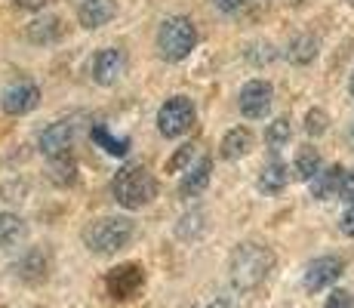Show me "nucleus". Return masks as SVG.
I'll list each match as a JSON object with an SVG mask.
<instances>
[{"label":"nucleus","mask_w":354,"mask_h":308,"mask_svg":"<svg viewBox=\"0 0 354 308\" xmlns=\"http://www.w3.org/2000/svg\"><path fill=\"white\" fill-rule=\"evenodd\" d=\"M203 231H207V213H203V210H197V207L176 222V235H179L182 241H197Z\"/></svg>","instance_id":"obj_25"},{"label":"nucleus","mask_w":354,"mask_h":308,"mask_svg":"<svg viewBox=\"0 0 354 308\" xmlns=\"http://www.w3.org/2000/svg\"><path fill=\"white\" fill-rule=\"evenodd\" d=\"M154 46H158V56L163 62H182L194 53L197 46V25L192 22V16H167L158 25L154 34Z\"/></svg>","instance_id":"obj_4"},{"label":"nucleus","mask_w":354,"mask_h":308,"mask_svg":"<svg viewBox=\"0 0 354 308\" xmlns=\"http://www.w3.org/2000/svg\"><path fill=\"white\" fill-rule=\"evenodd\" d=\"M111 197L124 210H142L158 197V179L145 163H124L111 179Z\"/></svg>","instance_id":"obj_2"},{"label":"nucleus","mask_w":354,"mask_h":308,"mask_svg":"<svg viewBox=\"0 0 354 308\" xmlns=\"http://www.w3.org/2000/svg\"><path fill=\"white\" fill-rule=\"evenodd\" d=\"M46 3H50V0H16L19 10H44Z\"/></svg>","instance_id":"obj_33"},{"label":"nucleus","mask_w":354,"mask_h":308,"mask_svg":"<svg viewBox=\"0 0 354 308\" xmlns=\"http://www.w3.org/2000/svg\"><path fill=\"white\" fill-rule=\"evenodd\" d=\"M77 129H80L77 118L53 120L50 127L40 133V139H37L44 157H50V161H56V157H68V152H71L74 142H77Z\"/></svg>","instance_id":"obj_8"},{"label":"nucleus","mask_w":354,"mask_h":308,"mask_svg":"<svg viewBox=\"0 0 354 308\" xmlns=\"http://www.w3.org/2000/svg\"><path fill=\"white\" fill-rule=\"evenodd\" d=\"M37 105H40V87L31 84V80H12V84L0 93V108H3V114H10V118L31 114Z\"/></svg>","instance_id":"obj_11"},{"label":"nucleus","mask_w":354,"mask_h":308,"mask_svg":"<svg viewBox=\"0 0 354 308\" xmlns=\"http://www.w3.org/2000/svg\"><path fill=\"white\" fill-rule=\"evenodd\" d=\"M114 12H118L114 0H84V3L77 6V22H80V28H86V31H99L111 22Z\"/></svg>","instance_id":"obj_13"},{"label":"nucleus","mask_w":354,"mask_h":308,"mask_svg":"<svg viewBox=\"0 0 354 308\" xmlns=\"http://www.w3.org/2000/svg\"><path fill=\"white\" fill-rule=\"evenodd\" d=\"M133 235H136L133 219L99 216V219H93V222L84 225L80 241H84V246L93 253V256H114V253H120L124 246H129Z\"/></svg>","instance_id":"obj_3"},{"label":"nucleus","mask_w":354,"mask_h":308,"mask_svg":"<svg viewBox=\"0 0 354 308\" xmlns=\"http://www.w3.org/2000/svg\"><path fill=\"white\" fill-rule=\"evenodd\" d=\"M243 56H247L250 65H268V62H274L277 59V50L268 44V40H256V44H250L247 50H243Z\"/></svg>","instance_id":"obj_27"},{"label":"nucleus","mask_w":354,"mask_h":308,"mask_svg":"<svg viewBox=\"0 0 354 308\" xmlns=\"http://www.w3.org/2000/svg\"><path fill=\"white\" fill-rule=\"evenodd\" d=\"M290 176H292V167H287L281 157H271V161L259 170L256 188L262 191V194H281V191L290 185Z\"/></svg>","instance_id":"obj_14"},{"label":"nucleus","mask_w":354,"mask_h":308,"mask_svg":"<svg viewBox=\"0 0 354 308\" xmlns=\"http://www.w3.org/2000/svg\"><path fill=\"white\" fill-rule=\"evenodd\" d=\"M348 93H351V99H354V71H351V78H348Z\"/></svg>","instance_id":"obj_35"},{"label":"nucleus","mask_w":354,"mask_h":308,"mask_svg":"<svg viewBox=\"0 0 354 308\" xmlns=\"http://www.w3.org/2000/svg\"><path fill=\"white\" fill-rule=\"evenodd\" d=\"M321 170H324V157L315 145H302L296 152V157H292V176H296L299 182H311Z\"/></svg>","instance_id":"obj_20"},{"label":"nucleus","mask_w":354,"mask_h":308,"mask_svg":"<svg viewBox=\"0 0 354 308\" xmlns=\"http://www.w3.org/2000/svg\"><path fill=\"white\" fill-rule=\"evenodd\" d=\"M342 176H345V167L339 163H330L324 167L315 179L308 182V191L315 201H330V197H339V185H342Z\"/></svg>","instance_id":"obj_16"},{"label":"nucleus","mask_w":354,"mask_h":308,"mask_svg":"<svg viewBox=\"0 0 354 308\" xmlns=\"http://www.w3.org/2000/svg\"><path fill=\"white\" fill-rule=\"evenodd\" d=\"M339 201H345L348 207L354 203V167H351V170H345L342 185H339Z\"/></svg>","instance_id":"obj_30"},{"label":"nucleus","mask_w":354,"mask_h":308,"mask_svg":"<svg viewBox=\"0 0 354 308\" xmlns=\"http://www.w3.org/2000/svg\"><path fill=\"white\" fill-rule=\"evenodd\" d=\"M348 3H354V0H348Z\"/></svg>","instance_id":"obj_37"},{"label":"nucleus","mask_w":354,"mask_h":308,"mask_svg":"<svg viewBox=\"0 0 354 308\" xmlns=\"http://www.w3.org/2000/svg\"><path fill=\"white\" fill-rule=\"evenodd\" d=\"M28 241V222L19 213L3 210L0 213V250H16Z\"/></svg>","instance_id":"obj_18"},{"label":"nucleus","mask_w":354,"mask_h":308,"mask_svg":"<svg viewBox=\"0 0 354 308\" xmlns=\"http://www.w3.org/2000/svg\"><path fill=\"white\" fill-rule=\"evenodd\" d=\"M192 157H194V145H182L179 152L167 161V173H185L192 167Z\"/></svg>","instance_id":"obj_28"},{"label":"nucleus","mask_w":354,"mask_h":308,"mask_svg":"<svg viewBox=\"0 0 354 308\" xmlns=\"http://www.w3.org/2000/svg\"><path fill=\"white\" fill-rule=\"evenodd\" d=\"M28 40L31 44H37V46H50V44H56V40H62V34H65V22L59 16H37V19H31L28 22Z\"/></svg>","instance_id":"obj_17"},{"label":"nucleus","mask_w":354,"mask_h":308,"mask_svg":"<svg viewBox=\"0 0 354 308\" xmlns=\"http://www.w3.org/2000/svg\"><path fill=\"white\" fill-rule=\"evenodd\" d=\"M274 271V250L262 241H243L228 256V278L231 287L241 293H250L262 287Z\"/></svg>","instance_id":"obj_1"},{"label":"nucleus","mask_w":354,"mask_h":308,"mask_svg":"<svg viewBox=\"0 0 354 308\" xmlns=\"http://www.w3.org/2000/svg\"><path fill=\"white\" fill-rule=\"evenodd\" d=\"M127 74V53L120 46H102L90 62V78L99 87H114Z\"/></svg>","instance_id":"obj_10"},{"label":"nucleus","mask_w":354,"mask_h":308,"mask_svg":"<svg viewBox=\"0 0 354 308\" xmlns=\"http://www.w3.org/2000/svg\"><path fill=\"white\" fill-rule=\"evenodd\" d=\"M207 308H231V299H228V296H219L216 302H209Z\"/></svg>","instance_id":"obj_34"},{"label":"nucleus","mask_w":354,"mask_h":308,"mask_svg":"<svg viewBox=\"0 0 354 308\" xmlns=\"http://www.w3.org/2000/svg\"><path fill=\"white\" fill-rule=\"evenodd\" d=\"M50 179H53V185H59V188H71V185L77 182V161H74L71 154L50 161Z\"/></svg>","instance_id":"obj_24"},{"label":"nucleus","mask_w":354,"mask_h":308,"mask_svg":"<svg viewBox=\"0 0 354 308\" xmlns=\"http://www.w3.org/2000/svg\"><path fill=\"white\" fill-rule=\"evenodd\" d=\"M292 139V120L287 118V114H281V118H274L268 123V129H265V145L271 148V152H283V148L290 145Z\"/></svg>","instance_id":"obj_23"},{"label":"nucleus","mask_w":354,"mask_h":308,"mask_svg":"<svg viewBox=\"0 0 354 308\" xmlns=\"http://www.w3.org/2000/svg\"><path fill=\"white\" fill-rule=\"evenodd\" d=\"M271 105H274V87L262 78L247 80V84L241 87V93H237V108H241V114L247 120L268 118Z\"/></svg>","instance_id":"obj_7"},{"label":"nucleus","mask_w":354,"mask_h":308,"mask_svg":"<svg viewBox=\"0 0 354 308\" xmlns=\"http://www.w3.org/2000/svg\"><path fill=\"white\" fill-rule=\"evenodd\" d=\"M317 50H321V40L315 34H296V37L287 44L283 56H287L292 65H311L317 59Z\"/></svg>","instance_id":"obj_21"},{"label":"nucleus","mask_w":354,"mask_h":308,"mask_svg":"<svg viewBox=\"0 0 354 308\" xmlns=\"http://www.w3.org/2000/svg\"><path fill=\"white\" fill-rule=\"evenodd\" d=\"M213 6L219 12H225V16H231V12H241L243 6H247V0H213Z\"/></svg>","instance_id":"obj_31"},{"label":"nucleus","mask_w":354,"mask_h":308,"mask_svg":"<svg viewBox=\"0 0 354 308\" xmlns=\"http://www.w3.org/2000/svg\"><path fill=\"white\" fill-rule=\"evenodd\" d=\"M197 120V105L192 96H169L167 102L158 108V118H154V123H158V133L167 136V139H179V136H185L188 129L194 127Z\"/></svg>","instance_id":"obj_5"},{"label":"nucleus","mask_w":354,"mask_h":308,"mask_svg":"<svg viewBox=\"0 0 354 308\" xmlns=\"http://www.w3.org/2000/svg\"><path fill=\"white\" fill-rule=\"evenodd\" d=\"M145 287V269L142 262H120L105 275V290L114 302H127Z\"/></svg>","instance_id":"obj_6"},{"label":"nucleus","mask_w":354,"mask_h":308,"mask_svg":"<svg viewBox=\"0 0 354 308\" xmlns=\"http://www.w3.org/2000/svg\"><path fill=\"white\" fill-rule=\"evenodd\" d=\"M253 152V133L247 127H231L219 142V154L222 161H241Z\"/></svg>","instance_id":"obj_19"},{"label":"nucleus","mask_w":354,"mask_h":308,"mask_svg":"<svg viewBox=\"0 0 354 308\" xmlns=\"http://www.w3.org/2000/svg\"><path fill=\"white\" fill-rule=\"evenodd\" d=\"M339 231H342L345 237H354V203L342 213V219H339Z\"/></svg>","instance_id":"obj_32"},{"label":"nucleus","mask_w":354,"mask_h":308,"mask_svg":"<svg viewBox=\"0 0 354 308\" xmlns=\"http://www.w3.org/2000/svg\"><path fill=\"white\" fill-rule=\"evenodd\" d=\"M302 129L311 136V139L324 136L326 129H330V114H326V108H308V111H305V120H302Z\"/></svg>","instance_id":"obj_26"},{"label":"nucleus","mask_w":354,"mask_h":308,"mask_svg":"<svg viewBox=\"0 0 354 308\" xmlns=\"http://www.w3.org/2000/svg\"><path fill=\"white\" fill-rule=\"evenodd\" d=\"M351 142H354V123H351Z\"/></svg>","instance_id":"obj_36"},{"label":"nucleus","mask_w":354,"mask_h":308,"mask_svg":"<svg viewBox=\"0 0 354 308\" xmlns=\"http://www.w3.org/2000/svg\"><path fill=\"white\" fill-rule=\"evenodd\" d=\"M209 176H213V157H207V154L197 157V163H192V167L182 173L179 194L182 197H197L209 185Z\"/></svg>","instance_id":"obj_15"},{"label":"nucleus","mask_w":354,"mask_h":308,"mask_svg":"<svg viewBox=\"0 0 354 308\" xmlns=\"http://www.w3.org/2000/svg\"><path fill=\"white\" fill-rule=\"evenodd\" d=\"M90 136H93V142H96L102 152L111 154V157H127V152H129V139H127V136H114L102 120H96L90 127Z\"/></svg>","instance_id":"obj_22"},{"label":"nucleus","mask_w":354,"mask_h":308,"mask_svg":"<svg viewBox=\"0 0 354 308\" xmlns=\"http://www.w3.org/2000/svg\"><path fill=\"white\" fill-rule=\"evenodd\" d=\"M50 269H53V256L46 246H28L22 256L12 262V275L25 284H40V280L50 278Z\"/></svg>","instance_id":"obj_12"},{"label":"nucleus","mask_w":354,"mask_h":308,"mask_svg":"<svg viewBox=\"0 0 354 308\" xmlns=\"http://www.w3.org/2000/svg\"><path fill=\"white\" fill-rule=\"evenodd\" d=\"M324 308H354V293H348V290H333L330 296H326V302H324Z\"/></svg>","instance_id":"obj_29"},{"label":"nucleus","mask_w":354,"mask_h":308,"mask_svg":"<svg viewBox=\"0 0 354 308\" xmlns=\"http://www.w3.org/2000/svg\"><path fill=\"white\" fill-rule=\"evenodd\" d=\"M342 271H345V259L326 253V256H317V259H311V262L305 265L302 287L308 293H321V290H326V287L336 284V280L342 278Z\"/></svg>","instance_id":"obj_9"}]
</instances>
